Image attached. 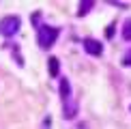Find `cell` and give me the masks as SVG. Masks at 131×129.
I'll return each instance as SVG.
<instances>
[{
	"label": "cell",
	"mask_w": 131,
	"mask_h": 129,
	"mask_svg": "<svg viewBox=\"0 0 131 129\" xmlns=\"http://www.w3.org/2000/svg\"><path fill=\"white\" fill-rule=\"evenodd\" d=\"M60 35V28H54V26H39L37 28V45L41 50H50L54 45V41Z\"/></svg>",
	"instance_id": "1"
},
{
	"label": "cell",
	"mask_w": 131,
	"mask_h": 129,
	"mask_svg": "<svg viewBox=\"0 0 131 129\" xmlns=\"http://www.w3.org/2000/svg\"><path fill=\"white\" fill-rule=\"evenodd\" d=\"M21 28V19L17 15H7L0 19V35L2 37H13L17 35V30Z\"/></svg>",
	"instance_id": "2"
},
{
	"label": "cell",
	"mask_w": 131,
	"mask_h": 129,
	"mask_svg": "<svg viewBox=\"0 0 131 129\" xmlns=\"http://www.w3.org/2000/svg\"><path fill=\"white\" fill-rule=\"evenodd\" d=\"M84 50L90 54V56H101L103 54V45L97 39H86L84 41Z\"/></svg>",
	"instance_id": "3"
},
{
	"label": "cell",
	"mask_w": 131,
	"mask_h": 129,
	"mask_svg": "<svg viewBox=\"0 0 131 129\" xmlns=\"http://www.w3.org/2000/svg\"><path fill=\"white\" fill-rule=\"evenodd\" d=\"M60 99H62V103L71 101V84L67 78H60Z\"/></svg>",
	"instance_id": "4"
},
{
	"label": "cell",
	"mask_w": 131,
	"mask_h": 129,
	"mask_svg": "<svg viewBox=\"0 0 131 129\" xmlns=\"http://www.w3.org/2000/svg\"><path fill=\"white\" fill-rule=\"evenodd\" d=\"M92 7H95V2H92V0H82L80 7H78V15H80V17H84L88 11H92Z\"/></svg>",
	"instance_id": "5"
},
{
	"label": "cell",
	"mask_w": 131,
	"mask_h": 129,
	"mask_svg": "<svg viewBox=\"0 0 131 129\" xmlns=\"http://www.w3.org/2000/svg\"><path fill=\"white\" fill-rule=\"evenodd\" d=\"M47 67H50V75H52V78H56V75H58V71H60V60L52 56L50 60H47Z\"/></svg>",
	"instance_id": "6"
},
{
	"label": "cell",
	"mask_w": 131,
	"mask_h": 129,
	"mask_svg": "<svg viewBox=\"0 0 131 129\" xmlns=\"http://www.w3.org/2000/svg\"><path fill=\"white\" fill-rule=\"evenodd\" d=\"M75 112H78V105H75L73 101H67V103H64V118H73Z\"/></svg>",
	"instance_id": "7"
},
{
	"label": "cell",
	"mask_w": 131,
	"mask_h": 129,
	"mask_svg": "<svg viewBox=\"0 0 131 129\" xmlns=\"http://www.w3.org/2000/svg\"><path fill=\"white\" fill-rule=\"evenodd\" d=\"M123 39L125 41H131V17L125 19V24H123Z\"/></svg>",
	"instance_id": "8"
},
{
	"label": "cell",
	"mask_w": 131,
	"mask_h": 129,
	"mask_svg": "<svg viewBox=\"0 0 131 129\" xmlns=\"http://www.w3.org/2000/svg\"><path fill=\"white\" fill-rule=\"evenodd\" d=\"M41 129H52V116H45V118H43Z\"/></svg>",
	"instance_id": "9"
},
{
	"label": "cell",
	"mask_w": 131,
	"mask_h": 129,
	"mask_svg": "<svg viewBox=\"0 0 131 129\" xmlns=\"http://www.w3.org/2000/svg\"><path fill=\"white\" fill-rule=\"evenodd\" d=\"M123 67H131V50L123 56Z\"/></svg>",
	"instance_id": "10"
},
{
	"label": "cell",
	"mask_w": 131,
	"mask_h": 129,
	"mask_svg": "<svg viewBox=\"0 0 131 129\" xmlns=\"http://www.w3.org/2000/svg\"><path fill=\"white\" fill-rule=\"evenodd\" d=\"M105 37H107V39H112V37H114V24H110L105 28Z\"/></svg>",
	"instance_id": "11"
}]
</instances>
